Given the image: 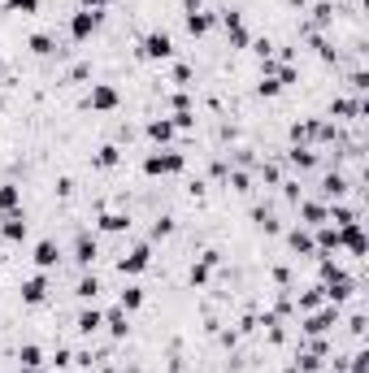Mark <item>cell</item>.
Masks as SVG:
<instances>
[{"mask_svg": "<svg viewBox=\"0 0 369 373\" xmlns=\"http://www.w3.org/2000/svg\"><path fill=\"white\" fill-rule=\"evenodd\" d=\"M18 365H22V369H44V365H48V360H44V347H39V343H22V347H18Z\"/></svg>", "mask_w": 369, "mask_h": 373, "instance_id": "obj_22", "label": "cell"}, {"mask_svg": "<svg viewBox=\"0 0 369 373\" xmlns=\"http://www.w3.org/2000/svg\"><path fill=\"white\" fill-rule=\"evenodd\" d=\"M330 22H335V5L317 0V5H313V27H330Z\"/></svg>", "mask_w": 369, "mask_h": 373, "instance_id": "obj_32", "label": "cell"}, {"mask_svg": "<svg viewBox=\"0 0 369 373\" xmlns=\"http://www.w3.org/2000/svg\"><path fill=\"white\" fill-rule=\"evenodd\" d=\"M187 169V157L174 152V148H157V152L143 157V174L148 178H165V174H183Z\"/></svg>", "mask_w": 369, "mask_h": 373, "instance_id": "obj_1", "label": "cell"}, {"mask_svg": "<svg viewBox=\"0 0 369 373\" xmlns=\"http://www.w3.org/2000/svg\"><path fill=\"white\" fill-rule=\"evenodd\" d=\"M117 308H122V313H139V308H143V287H122Z\"/></svg>", "mask_w": 369, "mask_h": 373, "instance_id": "obj_28", "label": "cell"}, {"mask_svg": "<svg viewBox=\"0 0 369 373\" xmlns=\"http://www.w3.org/2000/svg\"><path fill=\"white\" fill-rule=\"evenodd\" d=\"M79 5H83V9H96V13H101V9H109V5H113V0H79Z\"/></svg>", "mask_w": 369, "mask_h": 373, "instance_id": "obj_45", "label": "cell"}, {"mask_svg": "<svg viewBox=\"0 0 369 373\" xmlns=\"http://www.w3.org/2000/svg\"><path fill=\"white\" fill-rule=\"evenodd\" d=\"M265 183H283V169L278 165H265Z\"/></svg>", "mask_w": 369, "mask_h": 373, "instance_id": "obj_46", "label": "cell"}, {"mask_svg": "<svg viewBox=\"0 0 369 373\" xmlns=\"http://www.w3.org/2000/svg\"><path fill=\"white\" fill-rule=\"evenodd\" d=\"M291 365L300 369V373H317V369H322V356H313V352H300V356L291 360Z\"/></svg>", "mask_w": 369, "mask_h": 373, "instance_id": "obj_33", "label": "cell"}, {"mask_svg": "<svg viewBox=\"0 0 369 373\" xmlns=\"http://www.w3.org/2000/svg\"><path fill=\"white\" fill-rule=\"evenodd\" d=\"M317 131H322V122H295V126H291V143H304V139H317Z\"/></svg>", "mask_w": 369, "mask_h": 373, "instance_id": "obj_31", "label": "cell"}, {"mask_svg": "<svg viewBox=\"0 0 369 373\" xmlns=\"http://www.w3.org/2000/svg\"><path fill=\"white\" fill-rule=\"evenodd\" d=\"M335 326H339V308H335V304L313 308V313H304V321H300V330H304L309 339H322V334H330Z\"/></svg>", "mask_w": 369, "mask_h": 373, "instance_id": "obj_2", "label": "cell"}, {"mask_svg": "<svg viewBox=\"0 0 369 373\" xmlns=\"http://www.w3.org/2000/svg\"><path fill=\"white\" fill-rule=\"evenodd\" d=\"M22 373H44V369H22Z\"/></svg>", "mask_w": 369, "mask_h": 373, "instance_id": "obj_48", "label": "cell"}, {"mask_svg": "<svg viewBox=\"0 0 369 373\" xmlns=\"http://www.w3.org/2000/svg\"><path fill=\"white\" fill-rule=\"evenodd\" d=\"M31 261H35V269L48 273V269H57V265H61V247H57L53 239H39V243H35V252H31Z\"/></svg>", "mask_w": 369, "mask_h": 373, "instance_id": "obj_12", "label": "cell"}, {"mask_svg": "<svg viewBox=\"0 0 369 373\" xmlns=\"http://www.w3.org/2000/svg\"><path fill=\"white\" fill-rule=\"evenodd\" d=\"M339 247H348L356 261L369 256V239H365V230H361V221H352V226H339Z\"/></svg>", "mask_w": 369, "mask_h": 373, "instance_id": "obj_8", "label": "cell"}, {"mask_svg": "<svg viewBox=\"0 0 369 373\" xmlns=\"http://www.w3.org/2000/svg\"><path fill=\"white\" fill-rule=\"evenodd\" d=\"M169 105H174V113H187V109H191V100H187V91H179V96H174V100H169Z\"/></svg>", "mask_w": 369, "mask_h": 373, "instance_id": "obj_42", "label": "cell"}, {"mask_svg": "<svg viewBox=\"0 0 369 373\" xmlns=\"http://www.w3.org/2000/svg\"><path fill=\"white\" fill-rule=\"evenodd\" d=\"M287 165H291V169H313V165H317V152H313V148H300V143H291V152H287Z\"/></svg>", "mask_w": 369, "mask_h": 373, "instance_id": "obj_25", "label": "cell"}, {"mask_svg": "<svg viewBox=\"0 0 369 373\" xmlns=\"http://www.w3.org/2000/svg\"><path fill=\"white\" fill-rule=\"evenodd\" d=\"M91 165H96V169H117V165H122V148H117V143H105L101 152L91 157Z\"/></svg>", "mask_w": 369, "mask_h": 373, "instance_id": "obj_26", "label": "cell"}, {"mask_svg": "<svg viewBox=\"0 0 369 373\" xmlns=\"http://www.w3.org/2000/svg\"><path fill=\"white\" fill-rule=\"evenodd\" d=\"M283 87H278V79H269V74H261V83H257V96H265V100H274Z\"/></svg>", "mask_w": 369, "mask_h": 373, "instance_id": "obj_34", "label": "cell"}, {"mask_svg": "<svg viewBox=\"0 0 369 373\" xmlns=\"http://www.w3.org/2000/svg\"><path fill=\"white\" fill-rule=\"evenodd\" d=\"M139 57L143 61H169V57H174V39H169V31H148L139 39Z\"/></svg>", "mask_w": 369, "mask_h": 373, "instance_id": "obj_3", "label": "cell"}, {"mask_svg": "<svg viewBox=\"0 0 369 373\" xmlns=\"http://www.w3.org/2000/svg\"><path fill=\"white\" fill-rule=\"evenodd\" d=\"M287 247H291L295 256H313L317 261V247H313V230L309 226H291L287 230Z\"/></svg>", "mask_w": 369, "mask_h": 373, "instance_id": "obj_11", "label": "cell"}, {"mask_svg": "<svg viewBox=\"0 0 369 373\" xmlns=\"http://www.w3.org/2000/svg\"><path fill=\"white\" fill-rule=\"evenodd\" d=\"M326 300H322V287H313V291H300V300H295V308H300V317L304 313H313V308H322Z\"/></svg>", "mask_w": 369, "mask_h": 373, "instance_id": "obj_30", "label": "cell"}, {"mask_svg": "<svg viewBox=\"0 0 369 373\" xmlns=\"http://www.w3.org/2000/svg\"><path fill=\"white\" fill-rule=\"evenodd\" d=\"M74 295H79L83 304H91L96 295H101V278H96L91 269H83V278H79V287H74Z\"/></svg>", "mask_w": 369, "mask_h": 373, "instance_id": "obj_23", "label": "cell"}, {"mask_svg": "<svg viewBox=\"0 0 369 373\" xmlns=\"http://www.w3.org/2000/svg\"><path fill=\"white\" fill-rule=\"evenodd\" d=\"M18 291H22V304H31V308H39V304L48 300V291H53V282H48V273L39 269V273H31V278L22 282Z\"/></svg>", "mask_w": 369, "mask_h": 373, "instance_id": "obj_7", "label": "cell"}, {"mask_svg": "<svg viewBox=\"0 0 369 373\" xmlns=\"http://www.w3.org/2000/svg\"><path fill=\"white\" fill-rule=\"evenodd\" d=\"M352 373H369V356H365V352L352 356Z\"/></svg>", "mask_w": 369, "mask_h": 373, "instance_id": "obj_41", "label": "cell"}, {"mask_svg": "<svg viewBox=\"0 0 369 373\" xmlns=\"http://www.w3.org/2000/svg\"><path fill=\"white\" fill-rule=\"evenodd\" d=\"M105 235H122V230H131V217L127 213H101V221H96Z\"/></svg>", "mask_w": 369, "mask_h": 373, "instance_id": "obj_27", "label": "cell"}, {"mask_svg": "<svg viewBox=\"0 0 369 373\" xmlns=\"http://www.w3.org/2000/svg\"><path fill=\"white\" fill-rule=\"evenodd\" d=\"M221 27H226V39H231V48H248V44H252L248 27H243V18H239L235 9H226V13H221Z\"/></svg>", "mask_w": 369, "mask_h": 373, "instance_id": "obj_10", "label": "cell"}, {"mask_svg": "<svg viewBox=\"0 0 369 373\" xmlns=\"http://www.w3.org/2000/svg\"><path fill=\"white\" fill-rule=\"evenodd\" d=\"M122 373H139V369H122Z\"/></svg>", "mask_w": 369, "mask_h": 373, "instance_id": "obj_49", "label": "cell"}, {"mask_svg": "<svg viewBox=\"0 0 369 373\" xmlns=\"http://www.w3.org/2000/svg\"><path fill=\"white\" fill-rule=\"evenodd\" d=\"M0 235H5L9 243H22V239H27V217H22V209H18V213H5V221H0Z\"/></svg>", "mask_w": 369, "mask_h": 373, "instance_id": "obj_17", "label": "cell"}, {"mask_svg": "<svg viewBox=\"0 0 369 373\" xmlns=\"http://www.w3.org/2000/svg\"><path fill=\"white\" fill-rule=\"evenodd\" d=\"M165 235H174V221H169V217H161L153 226V239H165Z\"/></svg>", "mask_w": 369, "mask_h": 373, "instance_id": "obj_39", "label": "cell"}, {"mask_svg": "<svg viewBox=\"0 0 369 373\" xmlns=\"http://www.w3.org/2000/svg\"><path fill=\"white\" fill-rule=\"evenodd\" d=\"M169 122H174V131H191V126H195V117H191V109H187V113H174V117H169Z\"/></svg>", "mask_w": 369, "mask_h": 373, "instance_id": "obj_37", "label": "cell"}, {"mask_svg": "<svg viewBox=\"0 0 369 373\" xmlns=\"http://www.w3.org/2000/svg\"><path fill=\"white\" fill-rule=\"evenodd\" d=\"M174 83L179 87H191V65H174Z\"/></svg>", "mask_w": 369, "mask_h": 373, "instance_id": "obj_40", "label": "cell"}, {"mask_svg": "<svg viewBox=\"0 0 369 373\" xmlns=\"http://www.w3.org/2000/svg\"><path fill=\"white\" fill-rule=\"evenodd\" d=\"M252 53H257V57H269V53H274V44H269V39H257Z\"/></svg>", "mask_w": 369, "mask_h": 373, "instance_id": "obj_44", "label": "cell"}, {"mask_svg": "<svg viewBox=\"0 0 369 373\" xmlns=\"http://www.w3.org/2000/svg\"><path fill=\"white\" fill-rule=\"evenodd\" d=\"M148 265H153V247H148V243H135L127 256H117V273H122V278H135V273H143Z\"/></svg>", "mask_w": 369, "mask_h": 373, "instance_id": "obj_5", "label": "cell"}, {"mask_svg": "<svg viewBox=\"0 0 369 373\" xmlns=\"http://www.w3.org/2000/svg\"><path fill=\"white\" fill-rule=\"evenodd\" d=\"M143 135L148 139H153L157 148H169V143H174V122H169V117H153V122H148V126H143Z\"/></svg>", "mask_w": 369, "mask_h": 373, "instance_id": "obj_14", "label": "cell"}, {"mask_svg": "<svg viewBox=\"0 0 369 373\" xmlns=\"http://www.w3.org/2000/svg\"><path fill=\"white\" fill-rule=\"evenodd\" d=\"M53 365H57V369H65V365H74V356L65 352V347H57V356H53Z\"/></svg>", "mask_w": 369, "mask_h": 373, "instance_id": "obj_43", "label": "cell"}, {"mask_svg": "<svg viewBox=\"0 0 369 373\" xmlns=\"http://www.w3.org/2000/svg\"><path fill=\"white\" fill-rule=\"evenodd\" d=\"M27 48H31L35 57H53V53H57V39H53V35H44V31H35V35L27 39Z\"/></svg>", "mask_w": 369, "mask_h": 373, "instance_id": "obj_29", "label": "cell"}, {"mask_svg": "<svg viewBox=\"0 0 369 373\" xmlns=\"http://www.w3.org/2000/svg\"><path fill=\"white\" fill-rule=\"evenodd\" d=\"M22 209V187L18 183H0V217Z\"/></svg>", "mask_w": 369, "mask_h": 373, "instance_id": "obj_21", "label": "cell"}, {"mask_svg": "<svg viewBox=\"0 0 369 373\" xmlns=\"http://www.w3.org/2000/svg\"><path fill=\"white\" fill-rule=\"evenodd\" d=\"M96 256H101V252H96V239H91V235H79V239H74V265L91 269V265H96Z\"/></svg>", "mask_w": 369, "mask_h": 373, "instance_id": "obj_18", "label": "cell"}, {"mask_svg": "<svg viewBox=\"0 0 369 373\" xmlns=\"http://www.w3.org/2000/svg\"><path fill=\"white\" fill-rule=\"evenodd\" d=\"M300 226H309V230L326 226V204L322 200H300Z\"/></svg>", "mask_w": 369, "mask_h": 373, "instance_id": "obj_16", "label": "cell"}, {"mask_svg": "<svg viewBox=\"0 0 369 373\" xmlns=\"http://www.w3.org/2000/svg\"><path fill=\"white\" fill-rule=\"evenodd\" d=\"M322 195L330 204L343 200V195H348V178H343V174H326V178H322Z\"/></svg>", "mask_w": 369, "mask_h": 373, "instance_id": "obj_24", "label": "cell"}, {"mask_svg": "<svg viewBox=\"0 0 369 373\" xmlns=\"http://www.w3.org/2000/svg\"><path fill=\"white\" fill-rule=\"evenodd\" d=\"M117 105H122V96H117L113 83H91V91H87V109L91 113H113Z\"/></svg>", "mask_w": 369, "mask_h": 373, "instance_id": "obj_6", "label": "cell"}, {"mask_svg": "<svg viewBox=\"0 0 369 373\" xmlns=\"http://www.w3.org/2000/svg\"><path fill=\"white\" fill-rule=\"evenodd\" d=\"M335 282H352V278H348V269L335 265L330 256H317V287H335Z\"/></svg>", "mask_w": 369, "mask_h": 373, "instance_id": "obj_13", "label": "cell"}, {"mask_svg": "<svg viewBox=\"0 0 369 373\" xmlns=\"http://www.w3.org/2000/svg\"><path fill=\"white\" fill-rule=\"evenodd\" d=\"M101 22H105V13H96V9H79L70 18V39L74 44H87L96 31H101Z\"/></svg>", "mask_w": 369, "mask_h": 373, "instance_id": "obj_4", "label": "cell"}, {"mask_svg": "<svg viewBox=\"0 0 369 373\" xmlns=\"http://www.w3.org/2000/svg\"><path fill=\"white\" fill-rule=\"evenodd\" d=\"M183 22H187V35H195V39H200V35H209L213 31V13H205L200 5H195V0H187V13H183Z\"/></svg>", "mask_w": 369, "mask_h": 373, "instance_id": "obj_9", "label": "cell"}, {"mask_svg": "<svg viewBox=\"0 0 369 373\" xmlns=\"http://www.w3.org/2000/svg\"><path fill=\"white\" fill-rule=\"evenodd\" d=\"M283 373H300V369H295V365H287V369H283Z\"/></svg>", "mask_w": 369, "mask_h": 373, "instance_id": "obj_47", "label": "cell"}, {"mask_svg": "<svg viewBox=\"0 0 369 373\" xmlns=\"http://www.w3.org/2000/svg\"><path fill=\"white\" fill-rule=\"evenodd\" d=\"M217 261H221V252H213V247H209V252H205L200 261H195V265H191V273H187V282H191V287H205V282H209V273H213V265H217Z\"/></svg>", "mask_w": 369, "mask_h": 373, "instance_id": "obj_15", "label": "cell"}, {"mask_svg": "<svg viewBox=\"0 0 369 373\" xmlns=\"http://www.w3.org/2000/svg\"><path fill=\"white\" fill-rule=\"evenodd\" d=\"M231 187H235V191H252V178H248L243 169H235V174H231Z\"/></svg>", "mask_w": 369, "mask_h": 373, "instance_id": "obj_36", "label": "cell"}, {"mask_svg": "<svg viewBox=\"0 0 369 373\" xmlns=\"http://www.w3.org/2000/svg\"><path fill=\"white\" fill-rule=\"evenodd\" d=\"M9 13H39V0H5Z\"/></svg>", "mask_w": 369, "mask_h": 373, "instance_id": "obj_35", "label": "cell"}, {"mask_svg": "<svg viewBox=\"0 0 369 373\" xmlns=\"http://www.w3.org/2000/svg\"><path fill=\"white\" fill-rule=\"evenodd\" d=\"M105 330H109L113 339H127V334H131V313L109 308V313H105Z\"/></svg>", "mask_w": 369, "mask_h": 373, "instance_id": "obj_20", "label": "cell"}, {"mask_svg": "<svg viewBox=\"0 0 369 373\" xmlns=\"http://www.w3.org/2000/svg\"><path fill=\"white\" fill-rule=\"evenodd\" d=\"M352 91H356V96H365V91H369V74H365V70H356V74H352Z\"/></svg>", "mask_w": 369, "mask_h": 373, "instance_id": "obj_38", "label": "cell"}, {"mask_svg": "<svg viewBox=\"0 0 369 373\" xmlns=\"http://www.w3.org/2000/svg\"><path fill=\"white\" fill-rule=\"evenodd\" d=\"M101 326H105V313H101V308H83V313H79V321H74V330H79L83 339H91Z\"/></svg>", "mask_w": 369, "mask_h": 373, "instance_id": "obj_19", "label": "cell"}, {"mask_svg": "<svg viewBox=\"0 0 369 373\" xmlns=\"http://www.w3.org/2000/svg\"><path fill=\"white\" fill-rule=\"evenodd\" d=\"M0 265H5V252H0Z\"/></svg>", "mask_w": 369, "mask_h": 373, "instance_id": "obj_50", "label": "cell"}]
</instances>
